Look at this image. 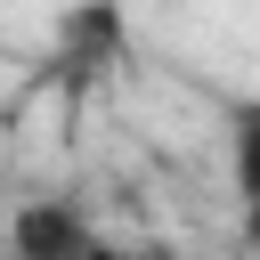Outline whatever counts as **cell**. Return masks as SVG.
<instances>
[{
  "label": "cell",
  "mask_w": 260,
  "mask_h": 260,
  "mask_svg": "<svg viewBox=\"0 0 260 260\" xmlns=\"http://www.w3.org/2000/svg\"><path fill=\"white\" fill-rule=\"evenodd\" d=\"M8 244H16V260H89V252H98V228L81 219V203L32 195V203H16Z\"/></svg>",
  "instance_id": "cell-1"
},
{
  "label": "cell",
  "mask_w": 260,
  "mask_h": 260,
  "mask_svg": "<svg viewBox=\"0 0 260 260\" xmlns=\"http://www.w3.org/2000/svg\"><path fill=\"white\" fill-rule=\"evenodd\" d=\"M236 195H244V211H260V106L236 122Z\"/></svg>",
  "instance_id": "cell-2"
},
{
  "label": "cell",
  "mask_w": 260,
  "mask_h": 260,
  "mask_svg": "<svg viewBox=\"0 0 260 260\" xmlns=\"http://www.w3.org/2000/svg\"><path fill=\"white\" fill-rule=\"evenodd\" d=\"M244 236H252V244H260V211H244Z\"/></svg>",
  "instance_id": "cell-3"
},
{
  "label": "cell",
  "mask_w": 260,
  "mask_h": 260,
  "mask_svg": "<svg viewBox=\"0 0 260 260\" xmlns=\"http://www.w3.org/2000/svg\"><path fill=\"white\" fill-rule=\"evenodd\" d=\"M89 260H130V252H114V244H98V252H89Z\"/></svg>",
  "instance_id": "cell-4"
}]
</instances>
